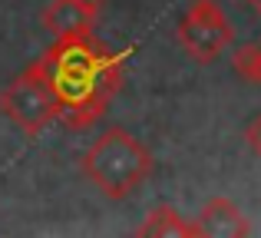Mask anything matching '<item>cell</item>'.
Instances as JSON below:
<instances>
[{"instance_id": "cell-1", "label": "cell", "mask_w": 261, "mask_h": 238, "mask_svg": "<svg viewBox=\"0 0 261 238\" xmlns=\"http://www.w3.org/2000/svg\"><path fill=\"white\" fill-rule=\"evenodd\" d=\"M60 99V122L86 129L106 113L126 70V53H109L93 37H63L37 60Z\"/></svg>"}, {"instance_id": "cell-2", "label": "cell", "mask_w": 261, "mask_h": 238, "mask_svg": "<svg viewBox=\"0 0 261 238\" xmlns=\"http://www.w3.org/2000/svg\"><path fill=\"white\" fill-rule=\"evenodd\" d=\"M80 166H83V175L106 199L119 202L126 195H133L152 175L155 159L133 133L113 126L86 149Z\"/></svg>"}, {"instance_id": "cell-3", "label": "cell", "mask_w": 261, "mask_h": 238, "mask_svg": "<svg viewBox=\"0 0 261 238\" xmlns=\"http://www.w3.org/2000/svg\"><path fill=\"white\" fill-rule=\"evenodd\" d=\"M0 113L27 136H40L53 119H60V99L46 83V76L30 63L0 93Z\"/></svg>"}, {"instance_id": "cell-4", "label": "cell", "mask_w": 261, "mask_h": 238, "mask_svg": "<svg viewBox=\"0 0 261 238\" xmlns=\"http://www.w3.org/2000/svg\"><path fill=\"white\" fill-rule=\"evenodd\" d=\"M175 40L195 63H212L218 53L231 46L235 30L215 0H192L185 17L175 27Z\"/></svg>"}, {"instance_id": "cell-5", "label": "cell", "mask_w": 261, "mask_h": 238, "mask_svg": "<svg viewBox=\"0 0 261 238\" xmlns=\"http://www.w3.org/2000/svg\"><path fill=\"white\" fill-rule=\"evenodd\" d=\"M195 228H198V238L202 235H212V238H245V235H251V222L242 215V208L231 199H222V195L212 199L208 205L198 212Z\"/></svg>"}, {"instance_id": "cell-6", "label": "cell", "mask_w": 261, "mask_h": 238, "mask_svg": "<svg viewBox=\"0 0 261 238\" xmlns=\"http://www.w3.org/2000/svg\"><path fill=\"white\" fill-rule=\"evenodd\" d=\"M43 27L57 40H63V37H93L96 13H89L76 0H53L43 10Z\"/></svg>"}, {"instance_id": "cell-7", "label": "cell", "mask_w": 261, "mask_h": 238, "mask_svg": "<svg viewBox=\"0 0 261 238\" xmlns=\"http://www.w3.org/2000/svg\"><path fill=\"white\" fill-rule=\"evenodd\" d=\"M136 235H142V238H149V235L152 238H178V235L198 238V228H195V222H185L172 205H155L146 215V222L136 228Z\"/></svg>"}, {"instance_id": "cell-8", "label": "cell", "mask_w": 261, "mask_h": 238, "mask_svg": "<svg viewBox=\"0 0 261 238\" xmlns=\"http://www.w3.org/2000/svg\"><path fill=\"white\" fill-rule=\"evenodd\" d=\"M231 66L235 73L251 86H261V43H245L231 53Z\"/></svg>"}, {"instance_id": "cell-9", "label": "cell", "mask_w": 261, "mask_h": 238, "mask_svg": "<svg viewBox=\"0 0 261 238\" xmlns=\"http://www.w3.org/2000/svg\"><path fill=\"white\" fill-rule=\"evenodd\" d=\"M245 139H248V146H251V152L261 159V116L258 119H251V126L245 129Z\"/></svg>"}, {"instance_id": "cell-10", "label": "cell", "mask_w": 261, "mask_h": 238, "mask_svg": "<svg viewBox=\"0 0 261 238\" xmlns=\"http://www.w3.org/2000/svg\"><path fill=\"white\" fill-rule=\"evenodd\" d=\"M76 4H83L86 10H89V13H99V10H102V4H106V0H76Z\"/></svg>"}, {"instance_id": "cell-11", "label": "cell", "mask_w": 261, "mask_h": 238, "mask_svg": "<svg viewBox=\"0 0 261 238\" xmlns=\"http://www.w3.org/2000/svg\"><path fill=\"white\" fill-rule=\"evenodd\" d=\"M245 4H248V7H251V10H255V13H258V17H261V0H245Z\"/></svg>"}]
</instances>
